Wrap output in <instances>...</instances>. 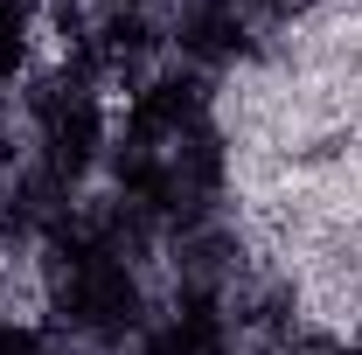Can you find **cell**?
Wrapping results in <instances>:
<instances>
[{"instance_id": "5", "label": "cell", "mask_w": 362, "mask_h": 355, "mask_svg": "<svg viewBox=\"0 0 362 355\" xmlns=\"http://www.w3.org/2000/svg\"><path fill=\"white\" fill-rule=\"evenodd\" d=\"M119 7H133V14H139V7H146V0H119Z\"/></svg>"}, {"instance_id": "2", "label": "cell", "mask_w": 362, "mask_h": 355, "mask_svg": "<svg viewBox=\"0 0 362 355\" xmlns=\"http://www.w3.org/2000/svg\"><path fill=\"white\" fill-rule=\"evenodd\" d=\"M223 349H230V334H223V313H216L209 293H188L181 313L146 342V355H223Z\"/></svg>"}, {"instance_id": "1", "label": "cell", "mask_w": 362, "mask_h": 355, "mask_svg": "<svg viewBox=\"0 0 362 355\" xmlns=\"http://www.w3.org/2000/svg\"><path fill=\"white\" fill-rule=\"evenodd\" d=\"M63 313H70L77 327H90V334L133 327V313H139L133 272L119 265V258H105V265H90V272H70V286H63Z\"/></svg>"}, {"instance_id": "4", "label": "cell", "mask_w": 362, "mask_h": 355, "mask_svg": "<svg viewBox=\"0 0 362 355\" xmlns=\"http://www.w3.org/2000/svg\"><path fill=\"white\" fill-rule=\"evenodd\" d=\"M7 161H14V139H7V133H0V168H7Z\"/></svg>"}, {"instance_id": "3", "label": "cell", "mask_w": 362, "mask_h": 355, "mask_svg": "<svg viewBox=\"0 0 362 355\" xmlns=\"http://www.w3.org/2000/svg\"><path fill=\"white\" fill-rule=\"evenodd\" d=\"M28 21H35L28 0H0V84L28 70Z\"/></svg>"}]
</instances>
